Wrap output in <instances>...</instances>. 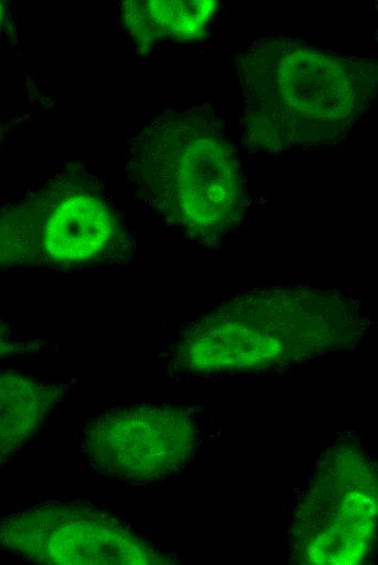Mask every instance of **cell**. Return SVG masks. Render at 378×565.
<instances>
[{
  "label": "cell",
  "mask_w": 378,
  "mask_h": 565,
  "mask_svg": "<svg viewBox=\"0 0 378 565\" xmlns=\"http://www.w3.org/2000/svg\"><path fill=\"white\" fill-rule=\"evenodd\" d=\"M361 301L308 286L260 288L191 322L174 360L193 374L263 372L346 349L363 336Z\"/></svg>",
  "instance_id": "6da1fadb"
},
{
  "label": "cell",
  "mask_w": 378,
  "mask_h": 565,
  "mask_svg": "<svg viewBox=\"0 0 378 565\" xmlns=\"http://www.w3.org/2000/svg\"><path fill=\"white\" fill-rule=\"evenodd\" d=\"M127 173L140 199L190 241L213 246L241 221L243 178L216 110L167 111L128 142Z\"/></svg>",
  "instance_id": "7a4b0ae2"
},
{
  "label": "cell",
  "mask_w": 378,
  "mask_h": 565,
  "mask_svg": "<svg viewBox=\"0 0 378 565\" xmlns=\"http://www.w3.org/2000/svg\"><path fill=\"white\" fill-rule=\"evenodd\" d=\"M238 66L247 141L264 151L340 139L376 86L373 62L284 38L257 41Z\"/></svg>",
  "instance_id": "3957f363"
},
{
  "label": "cell",
  "mask_w": 378,
  "mask_h": 565,
  "mask_svg": "<svg viewBox=\"0 0 378 565\" xmlns=\"http://www.w3.org/2000/svg\"><path fill=\"white\" fill-rule=\"evenodd\" d=\"M136 241L103 183L68 162L0 208V273L75 272L129 263Z\"/></svg>",
  "instance_id": "277c9868"
},
{
  "label": "cell",
  "mask_w": 378,
  "mask_h": 565,
  "mask_svg": "<svg viewBox=\"0 0 378 565\" xmlns=\"http://www.w3.org/2000/svg\"><path fill=\"white\" fill-rule=\"evenodd\" d=\"M0 547L46 564H148L156 553L85 502L46 503L0 520Z\"/></svg>",
  "instance_id": "5b68a950"
},
{
  "label": "cell",
  "mask_w": 378,
  "mask_h": 565,
  "mask_svg": "<svg viewBox=\"0 0 378 565\" xmlns=\"http://www.w3.org/2000/svg\"><path fill=\"white\" fill-rule=\"evenodd\" d=\"M325 465L300 507L295 545L312 563H355L376 523L373 467L354 447L331 452Z\"/></svg>",
  "instance_id": "8992f818"
},
{
  "label": "cell",
  "mask_w": 378,
  "mask_h": 565,
  "mask_svg": "<svg viewBox=\"0 0 378 565\" xmlns=\"http://www.w3.org/2000/svg\"><path fill=\"white\" fill-rule=\"evenodd\" d=\"M196 441L190 413L171 404L115 407L84 429L90 463L102 474L131 481L169 475L190 459Z\"/></svg>",
  "instance_id": "52a82bcc"
},
{
  "label": "cell",
  "mask_w": 378,
  "mask_h": 565,
  "mask_svg": "<svg viewBox=\"0 0 378 565\" xmlns=\"http://www.w3.org/2000/svg\"><path fill=\"white\" fill-rule=\"evenodd\" d=\"M215 1H124L119 15L126 33L142 54L164 40L202 38Z\"/></svg>",
  "instance_id": "ba28073f"
},
{
  "label": "cell",
  "mask_w": 378,
  "mask_h": 565,
  "mask_svg": "<svg viewBox=\"0 0 378 565\" xmlns=\"http://www.w3.org/2000/svg\"><path fill=\"white\" fill-rule=\"evenodd\" d=\"M66 390L26 374L0 372V466L39 428Z\"/></svg>",
  "instance_id": "9c48e42d"
},
{
  "label": "cell",
  "mask_w": 378,
  "mask_h": 565,
  "mask_svg": "<svg viewBox=\"0 0 378 565\" xmlns=\"http://www.w3.org/2000/svg\"><path fill=\"white\" fill-rule=\"evenodd\" d=\"M37 342H18L10 326L0 319V359L33 350Z\"/></svg>",
  "instance_id": "30bf717a"
},
{
  "label": "cell",
  "mask_w": 378,
  "mask_h": 565,
  "mask_svg": "<svg viewBox=\"0 0 378 565\" xmlns=\"http://www.w3.org/2000/svg\"><path fill=\"white\" fill-rule=\"evenodd\" d=\"M4 15H5V5H4V2L0 1V28L2 26Z\"/></svg>",
  "instance_id": "8fae6325"
}]
</instances>
